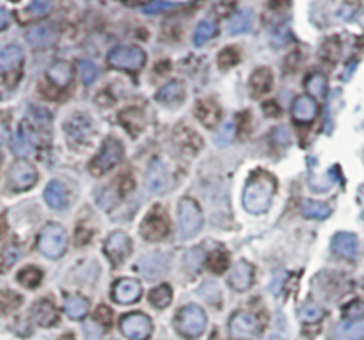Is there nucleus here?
<instances>
[{
	"instance_id": "nucleus-38",
	"label": "nucleus",
	"mask_w": 364,
	"mask_h": 340,
	"mask_svg": "<svg viewBox=\"0 0 364 340\" xmlns=\"http://www.w3.org/2000/svg\"><path fill=\"white\" fill-rule=\"evenodd\" d=\"M78 68H81L82 82L85 86H91L98 79V66L92 61H89V59H84V61L78 63Z\"/></svg>"
},
{
	"instance_id": "nucleus-23",
	"label": "nucleus",
	"mask_w": 364,
	"mask_h": 340,
	"mask_svg": "<svg viewBox=\"0 0 364 340\" xmlns=\"http://www.w3.org/2000/svg\"><path fill=\"white\" fill-rule=\"evenodd\" d=\"M33 317L40 326L50 328V326H53L57 323V308L47 300L38 301L33 308Z\"/></svg>"
},
{
	"instance_id": "nucleus-2",
	"label": "nucleus",
	"mask_w": 364,
	"mask_h": 340,
	"mask_svg": "<svg viewBox=\"0 0 364 340\" xmlns=\"http://www.w3.org/2000/svg\"><path fill=\"white\" fill-rule=\"evenodd\" d=\"M38 248L47 259H60L68 248V235L60 225L50 223L41 230Z\"/></svg>"
},
{
	"instance_id": "nucleus-31",
	"label": "nucleus",
	"mask_w": 364,
	"mask_h": 340,
	"mask_svg": "<svg viewBox=\"0 0 364 340\" xmlns=\"http://www.w3.org/2000/svg\"><path fill=\"white\" fill-rule=\"evenodd\" d=\"M300 212H302L304 218H309V219H327L329 216L332 214V209L322 202H313V200H308V202L302 203Z\"/></svg>"
},
{
	"instance_id": "nucleus-5",
	"label": "nucleus",
	"mask_w": 364,
	"mask_h": 340,
	"mask_svg": "<svg viewBox=\"0 0 364 340\" xmlns=\"http://www.w3.org/2000/svg\"><path fill=\"white\" fill-rule=\"evenodd\" d=\"M169 232H171V221H169V216L164 211V207H153L144 218V221H142V225H140V235L149 243H155V241L165 239Z\"/></svg>"
},
{
	"instance_id": "nucleus-34",
	"label": "nucleus",
	"mask_w": 364,
	"mask_h": 340,
	"mask_svg": "<svg viewBox=\"0 0 364 340\" xmlns=\"http://www.w3.org/2000/svg\"><path fill=\"white\" fill-rule=\"evenodd\" d=\"M18 282L27 289H36L43 280V273L38 268H25L18 273Z\"/></svg>"
},
{
	"instance_id": "nucleus-9",
	"label": "nucleus",
	"mask_w": 364,
	"mask_h": 340,
	"mask_svg": "<svg viewBox=\"0 0 364 340\" xmlns=\"http://www.w3.org/2000/svg\"><path fill=\"white\" fill-rule=\"evenodd\" d=\"M38 171L36 168L27 161H17L9 170V184L13 189L27 191L36 184Z\"/></svg>"
},
{
	"instance_id": "nucleus-39",
	"label": "nucleus",
	"mask_w": 364,
	"mask_h": 340,
	"mask_svg": "<svg viewBox=\"0 0 364 340\" xmlns=\"http://www.w3.org/2000/svg\"><path fill=\"white\" fill-rule=\"evenodd\" d=\"M228 262H229V259H228V253H226V251H222V250L213 251L208 260L210 271L222 273L226 268H228Z\"/></svg>"
},
{
	"instance_id": "nucleus-19",
	"label": "nucleus",
	"mask_w": 364,
	"mask_h": 340,
	"mask_svg": "<svg viewBox=\"0 0 364 340\" xmlns=\"http://www.w3.org/2000/svg\"><path fill=\"white\" fill-rule=\"evenodd\" d=\"M185 98V88L181 82L172 81L169 84H165L158 93H156V100L160 102L162 106L167 107H176L180 106Z\"/></svg>"
},
{
	"instance_id": "nucleus-25",
	"label": "nucleus",
	"mask_w": 364,
	"mask_h": 340,
	"mask_svg": "<svg viewBox=\"0 0 364 340\" xmlns=\"http://www.w3.org/2000/svg\"><path fill=\"white\" fill-rule=\"evenodd\" d=\"M49 79L53 86L57 88H66V86L72 84L73 81V68L69 63L66 61H57L56 65H52L49 68Z\"/></svg>"
},
{
	"instance_id": "nucleus-7",
	"label": "nucleus",
	"mask_w": 364,
	"mask_h": 340,
	"mask_svg": "<svg viewBox=\"0 0 364 340\" xmlns=\"http://www.w3.org/2000/svg\"><path fill=\"white\" fill-rule=\"evenodd\" d=\"M123 145L119 139L116 138H107V141L101 146L100 154L94 157V161L91 162V171L92 175H104L108 170H113L114 166H117L123 159Z\"/></svg>"
},
{
	"instance_id": "nucleus-36",
	"label": "nucleus",
	"mask_w": 364,
	"mask_h": 340,
	"mask_svg": "<svg viewBox=\"0 0 364 340\" xmlns=\"http://www.w3.org/2000/svg\"><path fill=\"white\" fill-rule=\"evenodd\" d=\"M203 262H204V253H203V250H199V248H194V250L188 251L183 259L185 268H187L190 273L199 271L201 266H203Z\"/></svg>"
},
{
	"instance_id": "nucleus-20",
	"label": "nucleus",
	"mask_w": 364,
	"mask_h": 340,
	"mask_svg": "<svg viewBox=\"0 0 364 340\" xmlns=\"http://www.w3.org/2000/svg\"><path fill=\"white\" fill-rule=\"evenodd\" d=\"M318 114V106L315 98L311 97H299L293 104V118L300 123L313 122Z\"/></svg>"
},
{
	"instance_id": "nucleus-37",
	"label": "nucleus",
	"mask_w": 364,
	"mask_h": 340,
	"mask_svg": "<svg viewBox=\"0 0 364 340\" xmlns=\"http://www.w3.org/2000/svg\"><path fill=\"white\" fill-rule=\"evenodd\" d=\"M238 63H240V52L235 47H228V49H224L219 54V66L222 70L231 68V66L238 65Z\"/></svg>"
},
{
	"instance_id": "nucleus-41",
	"label": "nucleus",
	"mask_w": 364,
	"mask_h": 340,
	"mask_svg": "<svg viewBox=\"0 0 364 340\" xmlns=\"http://www.w3.org/2000/svg\"><path fill=\"white\" fill-rule=\"evenodd\" d=\"M52 0H33V2L28 4L27 13L28 15H33V17H44V15L52 9Z\"/></svg>"
},
{
	"instance_id": "nucleus-8",
	"label": "nucleus",
	"mask_w": 364,
	"mask_h": 340,
	"mask_svg": "<svg viewBox=\"0 0 364 340\" xmlns=\"http://www.w3.org/2000/svg\"><path fill=\"white\" fill-rule=\"evenodd\" d=\"M119 328L126 339L148 340L153 333V321L146 314L132 312L121 317Z\"/></svg>"
},
{
	"instance_id": "nucleus-15",
	"label": "nucleus",
	"mask_w": 364,
	"mask_h": 340,
	"mask_svg": "<svg viewBox=\"0 0 364 340\" xmlns=\"http://www.w3.org/2000/svg\"><path fill=\"white\" fill-rule=\"evenodd\" d=\"M169 259L162 253H153V255H146L144 259L139 260V273L144 278L155 280L160 278L167 273L169 269Z\"/></svg>"
},
{
	"instance_id": "nucleus-48",
	"label": "nucleus",
	"mask_w": 364,
	"mask_h": 340,
	"mask_svg": "<svg viewBox=\"0 0 364 340\" xmlns=\"http://www.w3.org/2000/svg\"><path fill=\"white\" fill-rule=\"evenodd\" d=\"M265 340H283V339H281V337H268V339Z\"/></svg>"
},
{
	"instance_id": "nucleus-13",
	"label": "nucleus",
	"mask_w": 364,
	"mask_h": 340,
	"mask_svg": "<svg viewBox=\"0 0 364 340\" xmlns=\"http://www.w3.org/2000/svg\"><path fill=\"white\" fill-rule=\"evenodd\" d=\"M57 40H59V33L50 24L34 25L27 31V41L34 49H49V47L56 45Z\"/></svg>"
},
{
	"instance_id": "nucleus-21",
	"label": "nucleus",
	"mask_w": 364,
	"mask_h": 340,
	"mask_svg": "<svg viewBox=\"0 0 364 340\" xmlns=\"http://www.w3.org/2000/svg\"><path fill=\"white\" fill-rule=\"evenodd\" d=\"M44 202L49 203L56 211H63L68 205V193L66 187L59 182V180H52L49 187L44 189Z\"/></svg>"
},
{
	"instance_id": "nucleus-14",
	"label": "nucleus",
	"mask_w": 364,
	"mask_h": 340,
	"mask_svg": "<svg viewBox=\"0 0 364 340\" xmlns=\"http://www.w3.org/2000/svg\"><path fill=\"white\" fill-rule=\"evenodd\" d=\"M142 294V287H140L139 282L132 278H121L114 284L113 289V298L116 303L119 305H132Z\"/></svg>"
},
{
	"instance_id": "nucleus-42",
	"label": "nucleus",
	"mask_w": 364,
	"mask_h": 340,
	"mask_svg": "<svg viewBox=\"0 0 364 340\" xmlns=\"http://www.w3.org/2000/svg\"><path fill=\"white\" fill-rule=\"evenodd\" d=\"M345 316L348 321H361L364 317V301H354L345 308Z\"/></svg>"
},
{
	"instance_id": "nucleus-29",
	"label": "nucleus",
	"mask_w": 364,
	"mask_h": 340,
	"mask_svg": "<svg viewBox=\"0 0 364 340\" xmlns=\"http://www.w3.org/2000/svg\"><path fill=\"white\" fill-rule=\"evenodd\" d=\"M65 312L66 316L73 321L84 319L89 312L88 300H84L81 296H69L65 301Z\"/></svg>"
},
{
	"instance_id": "nucleus-26",
	"label": "nucleus",
	"mask_w": 364,
	"mask_h": 340,
	"mask_svg": "<svg viewBox=\"0 0 364 340\" xmlns=\"http://www.w3.org/2000/svg\"><path fill=\"white\" fill-rule=\"evenodd\" d=\"M251 90L258 97H263L272 90V72L268 68H258L251 75Z\"/></svg>"
},
{
	"instance_id": "nucleus-17",
	"label": "nucleus",
	"mask_w": 364,
	"mask_h": 340,
	"mask_svg": "<svg viewBox=\"0 0 364 340\" xmlns=\"http://www.w3.org/2000/svg\"><path fill=\"white\" fill-rule=\"evenodd\" d=\"M332 250L336 251L338 255L345 257V259H354L357 255V250H359V241L350 232H341V234L334 235Z\"/></svg>"
},
{
	"instance_id": "nucleus-32",
	"label": "nucleus",
	"mask_w": 364,
	"mask_h": 340,
	"mask_svg": "<svg viewBox=\"0 0 364 340\" xmlns=\"http://www.w3.org/2000/svg\"><path fill=\"white\" fill-rule=\"evenodd\" d=\"M172 301V291L169 285H158L149 292V303L155 308L169 307Z\"/></svg>"
},
{
	"instance_id": "nucleus-24",
	"label": "nucleus",
	"mask_w": 364,
	"mask_h": 340,
	"mask_svg": "<svg viewBox=\"0 0 364 340\" xmlns=\"http://www.w3.org/2000/svg\"><path fill=\"white\" fill-rule=\"evenodd\" d=\"M24 63V50L18 45H9L0 50V73H8L17 70Z\"/></svg>"
},
{
	"instance_id": "nucleus-18",
	"label": "nucleus",
	"mask_w": 364,
	"mask_h": 340,
	"mask_svg": "<svg viewBox=\"0 0 364 340\" xmlns=\"http://www.w3.org/2000/svg\"><path fill=\"white\" fill-rule=\"evenodd\" d=\"M364 339V319L343 321L332 330V340H361Z\"/></svg>"
},
{
	"instance_id": "nucleus-22",
	"label": "nucleus",
	"mask_w": 364,
	"mask_h": 340,
	"mask_svg": "<svg viewBox=\"0 0 364 340\" xmlns=\"http://www.w3.org/2000/svg\"><path fill=\"white\" fill-rule=\"evenodd\" d=\"M196 116L204 127H213L220 120V109L213 100L204 98L196 106Z\"/></svg>"
},
{
	"instance_id": "nucleus-4",
	"label": "nucleus",
	"mask_w": 364,
	"mask_h": 340,
	"mask_svg": "<svg viewBox=\"0 0 364 340\" xmlns=\"http://www.w3.org/2000/svg\"><path fill=\"white\" fill-rule=\"evenodd\" d=\"M178 227L181 239H190L203 227V212L194 200L183 198L178 205Z\"/></svg>"
},
{
	"instance_id": "nucleus-28",
	"label": "nucleus",
	"mask_w": 364,
	"mask_h": 340,
	"mask_svg": "<svg viewBox=\"0 0 364 340\" xmlns=\"http://www.w3.org/2000/svg\"><path fill=\"white\" fill-rule=\"evenodd\" d=\"M217 33H219L217 22L212 20V18H206V20L201 22V24L196 27V31H194V36H192L194 45L196 47L206 45L212 38L217 36Z\"/></svg>"
},
{
	"instance_id": "nucleus-44",
	"label": "nucleus",
	"mask_w": 364,
	"mask_h": 340,
	"mask_svg": "<svg viewBox=\"0 0 364 340\" xmlns=\"http://www.w3.org/2000/svg\"><path fill=\"white\" fill-rule=\"evenodd\" d=\"M97 319L100 324H110V321H113V314H110V310H108L107 307H100L97 312Z\"/></svg>"
},
{
	"instance_id": "nucleus-43",
	"label": "nucleus",
	"mask_w": 364,
	"mask_h": 340,
	"mask_svg": "<svg viewBox=\"0 0 364 340\" xmlns=\"http://www.w3.org/2000/svg\"><path fill=\"white\" fill-rule=\"evenodd\" d=\"M84 335L88 340H101V337H104V328H101L100 323H92V321H89V323H85L84 326Z\"/></svg>"
},
{
	"instance_id": "nucleus-16",
	"label": "nucleus",
	"mask_w": 364,
	"mask_h": 340,
	"mask_svg": "<svg viewBox=\"0 0 364 340\" xmlns=\"http://www.w3.org/2000/svg\"><path fill=\"white\" fill-rule=\"evenodd\" d=\"M252 280H254V269L249 262L240 260L236 262L231 269V275H229V285L235 289L236 292H245L251 289Z\"/></svg>"
},
{
	"instance_id": "nucleus-49",
	"label": "nucleus",
	"mask_w": 364,
	"mask_h": 340,
	"mask_svg": "<svg viewBox=\"0 0 364 340\" xmlns=\"http://www.w3.org/2000/svg\"><path fill=\"white\" fill-rule=\"evenodd\" d=\"M11 2H18V0H11Z\"/></svg>"
},
{
	"instance_id": "nucleus-45",
	"label": "nucleus",
	"mask_w": 364,
	"mask_h": 340,
	"mask_svg": "<svg viewBox=\"0 0 364 340\" xmlns=\"http://www.w3.org/2000/svg\"><path fill=\"white\" fill-rule=\"evenodd\" d=\"M9 25V11L0 6V31H4Z\"/></svg>"
},
{
	"instance_id": "nucleus-10",
	"label": "nucleus",
	"mask_w": 364,
	"mask_h": 340,
	"mask_svg": "<svg viewBox=\"0 0 364 340\" xmlns=\"http://www.w3.org/2000/svg\"><path fill=\"white\" fill-rule=\"evenodd\" d=\"M171 182V175H169L167 168L164 166V162L158 161V159L151 161L148 171H146V186H148V189L155 193V195H162V193L169 191Z\"/></svg>"
},
{
	"instance_id": "nucleus-46",
	"label": "nucleus",
	"mask_w": 364,
	"mask_h": 340,
	"mask_svg": "<svg viewBox=\"0 0 364 340\" xmlns=\"http://www.w3.org/2000/svg\"><path fill=\"white\" fill-rule=\"evenodd\" d=\"M6 139H8V127H6V123L0 118V143L6 141Z\"/></svg>"
},
{
	"instance_id": "nucleus-11",
	"label": "nucleus",
	"mask_w": 364,
	"mask_h": 340,
	"mask_svg": "<svg viewBox=\"0 0 364 340\" xmlns=\"http://www.w3.org/2000/svg\"><path fill=\"white\" fill-rule=\"evenodd\" d=\"M130 250H132V243H130V237L124 232H114V234H110L107 237L105 253H107L108 260L114 266L123 262L130 255Z\"/></svg>"
},
{
	"instance_id": "nucleus-6",
	"label": "nucleus",
	"mask_w": 364,
	"mask_h": 340,
	"mask_svg": "<svg viewBox=\"0 0 364 340\" xmlns=\"http://www.w3.org/2000/svg\"><path fill=\"white\" fill-rule=\"evenodd\" d=\"M108 65L114 66V68L137 72L146 65V52L140 47H117L108 54Z\"/></svg>"
},
{
	"instance_id": "nucleus-47",
	"label": "nucleus",
	"mask_w": 364,
	"mask_h": 340,
	"mask_svg": "<svg viewBox=\"0 0 364 340\" xmlns=\"http://www.w3.org/2000/svg\"><path fill=\"white\" fill-rule=\"evenodd\" d=\"M124 2L130 6H146L148 2H151V0H124Z\"/></svg>"
},
{
	"instance_id": "nucleus-35",
	"label": "nucleus",
	"mask_w": 364,
	"mask_h": 340,
	"mask_svg": "<svg viewBox=\"0 0 364 340\" xmlns=\"http://www.w3.org/2000/svg\"><path fill=\"white\" fill-rule=\"evenodd\" d=\"M299 317L304 321V323H309V324L318 323V321L324 317V310L315 303H306L304 307H300Z\"/></svg>"
},
{
	"instance_id": "nucleus-33",
	"label": "nucleus",
	"mask_w": 364,
	"mask_h": 340,
	"mask_svg": "<svg viewBox=\"0 0 364 340\" xmlns=\"http://www.w3.org/2000/svg\"><path fill=\"white\" fill-rule=\"evenodd\" d=\"M306 90L311 95V98H325L327 79H325L322 73H313L311 77L306 81Z\"/></svg>"
},
{
	"instance_id": "nucleus-40",
	"label": "nucleus",
	"mask_w": 364,
	"mask_h": 340,
	"mask_svg": "<svg viewBox=\"0 0 364 340\" xmlns=\"http://www.w3.org/2000/svg\"><path fill=\"white\" fill-rule=\"evenodd\" d=\"M235 139V125L233 123H226L224 127H220V130L217 132L215 136V145L224 148V146H229Z\"/></svg>"
},
{
	"instance_id": "nucleus-27",
	"label": "nucleus",
	"mask_w": 364,
	"mask_h": 340,
	"mask_svg": "<svg viewBox=\"0 0 364 340\" xmlns=\"http://www.w3.org/2000/svg\"><path fill=\"white\" fill-rule=\"evenodd\" d=\"M13 152L20 157H25V155H31L34 152V138L31 134V130L27 127H22L20 130L17 132L15 139H13Z\"/></svg>"
},
{
	"instance_id": "nucleus-1",
	"label": "nucleus",
	"mask_w": 364,
	"mask_h": 340,
	"mask_svg": "<svg viewBox=\"0 0 364 340\" xmlns=\"http://www.w3.org/2000/svg\"><path fill=\"white\" fill-rule=\"evenodd\" d=\"M276 180L267 173L254 175L244 191V207L251 214H263L272 205Z\"/></svg>"
},
{
	"instance_id": "nucleus-30",
	"label": "nucleus",
	"mask_w": 364,
	"mask_h": 340,
	"mask_svg": "<svg viewBox=\"0 0 364 340\" xmlns=\"http://www.w3.org/2000/svg\"><path fill=\"white\" fill-rule=\"evenodd\" d=\"M252 29V15L251 11L244 9V11H238L235 17L229 20L228 24V33L231 36H236V34H245L249 33Z\"/></svg>"
},
{
	"instance_id": "nucleus-12",
	"label": "nucleus",
	"mask_w": 364,
	"mask_h": 340,
	"mask_svg": "<svg viewBox=\"0 0 364 340\" xmlns=\"http://www.w3.org/2000/svg\"><path fill=\"white\" fill-rule=\"evenodd\" d=\"M229 333L235 339H251L258 333V319L252 314L238 312L229 321Z\"/></svg>"
},
{
	"instance_id": "nucleus-3",
	"label": "nucleus",
	"mask_w": 364,
	"mask_h": 340,
	"mask_svg": "<svg viewBox=\"0 0 364 340\" xmlns=\"http://www.w3.org/2000/svg\"><path fill=\"white\" fill-rule=\"evenodd\" d=\"M206 314L197 305H187L180 310L176 317L178 332L187 339H197L206 330Z\"/></svg>"
}]
</instances>
